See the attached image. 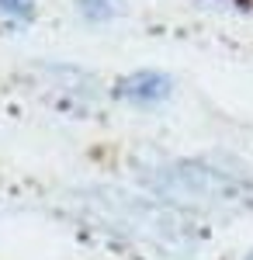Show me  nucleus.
Wrapping results in <instances>:
<instances>
[{
  "mask_svg": "<svg viewBox=\"0 0 253 260\" xmlns=\"http://www.w3.org/2000/svg\"><path fill=\"white\" fill-rule=\"evenodd\" d=\"M31 0H0V14L7 18H31Z\"/></svg>",
  "mask_w": 253,
  "mask_h": 260,
  "instance_id": "7ed1b4c3",
  "label": "nucleus"
},
{
  "mask_svg": "<svg viewBox=\"0 0 253 260\" xmlns=\"http://www.w3.org/2000/svg\"><path fill=\"white\" fill-rule=\"evenodd\" d=\"M77 7L87 21H111L121 11L118 0H77Z\"/></svg>",
  "mask_w": 253,
  "mask_h": 260,
  "instance_id": "f03ea898",
  "label": "nucleus"
},
{
  "mask_svg": "<svg viewBox=\"0 0 253 260\" xmlns=\"http://www.w3.org/2000/svg\"><path fill=\"white\" fill-rule=\"evenodd\" d=\"M118 94L129 101H160L170 94V80L163 77V73H136V77H129V80H121L118 87Z\"/></svg>",
  "mask_w": 253,
  "mask_h": 260,
  "instance_id": "f257e3e1",
  "label": "nucleus"
}]
</instances>
